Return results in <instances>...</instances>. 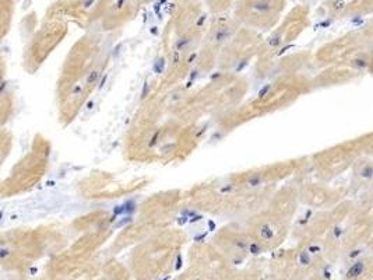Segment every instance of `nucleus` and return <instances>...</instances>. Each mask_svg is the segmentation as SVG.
Instances as JSON below:
<instances>
[{"mask_svg":"<svg viewBox=\"0 0 373 280\" xmlns=\"http://www.w3.org/2000/svg\"><path fill=\"white\" fill-rule=\"evenodd\" d=\"M352 168V185L356 189H368L373 186V158L369 155L362 157V154L355 160Z\"/></svg>","mask_w":373,"mask_h":280,"instance_id":"f257e3e1","label":"nucleus"},{"mask_svg":"<svg viewBox=\"0 0 373 280\" xmlns=\"http://www.w3.org/2000/svg\"><path fill=\"white\" fill-rule=\"evenodd\" d=\"M356 143L359 150H361V154L369 155L373 158V132L356 139Z\"/></svg>","mask_w":373,"mask_h":280,"instance_id":"f03ea898","label":"nucleus"}]
</instances>
